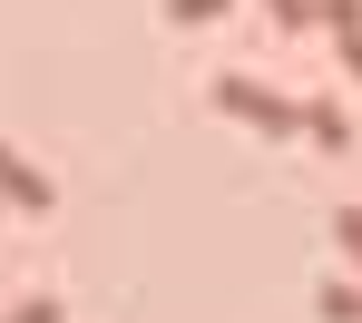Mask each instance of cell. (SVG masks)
I'll use <instances>...</instances> for the list:
<instances>
[{
    "mask_svg": "<svg viewBox=\"0 0 362 323\" xmlns=\"http://www.w3.org/2000/svg\"><path fill=\"white\" fill-rule=\"evenodd\" d=\"M216 108H235V118H255V128H284V108H274L255 78H216Z\"/></svg>",
    "mask_w": 362,
    "mask_h": 323,
    "instance_id": "cell-1",
    "label": "cell"
},
{
    "mask_svg": "<svg viewBox=\"0 0 362 323\" xmlns=\"http://www.w3.org/2000/svg\"><path fill=\"white\" fill-rule=\"evenodd\" d=\"M0 196H10V206H30V216H40V206H49V177H40V167H30V157H10V147H0Z\"/></svg>",
    "mask_w": 362,
    "mask_h": 323,
    "instance_id": "cell-2",
    "label": "cell"
},
{
    "mask_svg": "<svg viewBox=\"0 0 362 323\" xmlns=\"http://www.w3.org/2000/svg\"><path fill=\"white\" fill-rule=\"evenodd\" d=\"M0 323H59V304H20V314H0Z\"/></svg>",
    "mask_w": 362,
    "mask_h": 323,
    "instance_id": "cell-3",
    "label": "cell"
},
{
    "mask_svg": "<svg viewBox=\"0 0 362 323\" xmlns=\"http://www.w3.org/2000/svg\"><path fill=\"white\" fill-rule=\"evenodd\" d=\"M216 10H226V0H177V20H216Z\"/></svg>",
    "mask_w": 362,
    "mask_h": 323,
    "instance_id": "cell-4",
    "label": "cell"
}]
</instances>
